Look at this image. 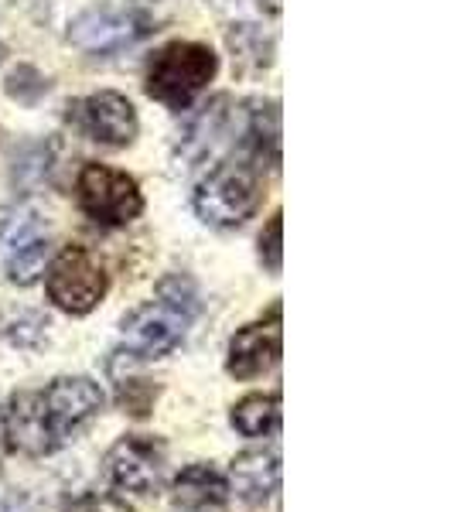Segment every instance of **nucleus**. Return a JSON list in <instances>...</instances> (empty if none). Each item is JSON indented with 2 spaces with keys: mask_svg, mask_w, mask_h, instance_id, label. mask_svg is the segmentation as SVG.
I'll return each instance as SVG.
<instances>
[{
  "mask_svg": "<svg viewBox=\"0 0 454 512\" xmlns=\"http://www.w3.org/2000/svg\"><path fill=\"white\" fill-rule=\"evenodd\" d=\"M103 403V386L89 376H59L41 390L14 393L0 414L7 448L28 458L62 451L99 417Z\"/></svg>",
  "mask_w": 454,
  "mask_h": 512,
  "instance_id": "obj_1",
  "label": "nucleus"
},
{
  "mask_svg": "<svg viewBox=\"0 0 454 512\" xmlns=\"http://www.w3.org/2000/svg\"><path fill=\"white\" fill-rule=\"evenodd\" d=\"M202 301L188 277L171 274L158 284V291L147 304H140L137 311H130L120 325V345L113 352L110 366H137V362H154L164 359L185 342L188 328L195 325Z\"/></svg>",
  "mask_w": 454,
  "mask_h": 512,
  "instance_id": "obj_2",
  "label": "nucleus"
},
{
  "mask_svg": "<svg viewBox=\"0 0 454 512\" xmlns=\"http://www.w3.org/2000/svg\"><path fill=\"white\" fill-rule=\"evenodd\" d=\"M219 55L202 41H171L158 48L147 62V96L164 103L168 110H188L192 99L216 79Z\"/></svg>",
  "mask_w": 454,
  "mask_h": 512,
  "instance_id": "obj_3",
  "label": "nucleus"
},
{
  "mask_svg": "<svg viewBox=\"0 0 454 512\" xmlns=\"http://www.w3.org/2000/svg\"><path fill=\"white\" fill-rule=\"evenodd\" d=\"M195 212L205 226L236 229L263 205V178L250 161H222L195 188Z\"/></svg>",
  "mask_w": 454,
  "mask_h": 512,
  "instance_id": "obj_4",
  "label": "nucleus"
},
{
  "mask_svg": "<svg viewBox=\"0 0 454 512\" xmlns=\"http://www.w3.org/2000/svg\"><path fill=\"white\" fill-rule=\"evenodd\" d=\"M45 291L55 308L79 318L99 308V301L110 291V274H106V267L86 250V246L69 243V246H62V253L55 256L52 267H48Z\"/></svg>",
  "mask_w": 454,
  "mask_h": 512,
  "instance_id": "obj_5",
  "label": "nucleus"
},
{
  "mask_svg": "<svg viewBox=\"0 0 454 512\" xmlns=\"http://www.w3.org/2000/svg\"><path fill=\"white\" fill-rule=\"evenodd\" d=\"M79 205L99 226H127L144 212L137 181L127 171L106 168V164H86L76 181Z\"/></svg>",
  "mask_w": 454,
  "mask_h": 512,
  "instance_id": "obj_6",
  "label": "nucleus"
},
{
  "mask_svg": "<svg viewBox=\"0 0 454 512\" xmlns=\"http://www.w3.org/2000/svg\"><path fill=\"white\" fill-rule=\"evenodd\" d=\"M154 18L140 7H117V4H103L93 11L79 14L69 28V41L76 48L89 55H113L123 48L137 45L147 35H154Z\"/></svg>",
  "mask_w": 454,
  "mask_h": 512,
  "instance_id": "obj_7",
  "label": "nucleus"
},
{
  "mask_svg": "<svg viewBox=\"0 0 454 512\" xmlns=\"http://www.w3.org/2000/svg\"><path fill=\"white\" fill-rule=\"evenodd\" d=\"M52 233L35 209H18L0 226V277L14 287H31L45 270Z\"/></svg>",
  "mask_w": 454,
  "mask_h": 512,
  "instance_id": "obj_8",
  "label": "nucleus"
},
{
  "mask_svg": "<svg viewBox=\"0 0 454 512\" xmlns=\"http://www.w3.org/2000/svg\"><path fill=\"white\" fill-rule=\"evenodd\" d=\"M164 458H168V448H164L161 437L127 434L106 451L103 472L117 489L147 495V492L158 489L161 472H164Z\"/></svg>",
  "mask_w": 454,
  "mask_h": 512,
  "instance_id": "obj_9",
  "label": "nucleus"
},
{
  "mask_svg": "<svg viewBox=\"0 0 454 512\" xmlns=\"http://www.w3.org/2000/svg\"><path fill=\"white\" fill-rule=\"evenodd\" d=\"M69 123L79 130L82 137L96 140L103 147H127L137 137V110L130 106L127 96L120 93H93L86 99L69 103Z\"/></svg>",
  "mask_w": 454,
  "mask_h": 512,
  "instance_id": "obj_10",
  "label": "nucleus"
},
{
  "mask_svg": "<svg viewBox=\"0 0 454 512\" xmlns=\"http://www.w3.org/2000/svg\"><path fill=\"white\" fill-rule=\"evenodd\" d=\"M280 349H284V332H280V304H274L267 318L239 328L229 338L226 373L233 379H257L277 366Z\"/></svg>",
  "mask_w": 454,
  "mask_h": 512,
  "instance_id": "obj_11",
  "label": "nucleus"
},
{
  "mask_svg": "<svg viewBox=\"0 0 454 512\" xmlns=\"http://www.w3.org/2000/svg\"><path fill=\"white\" fill-rule=\"evenodd\" d=\"M229 492H236L246 506L260 509L280 489V454L274 448H253L236 454L233 468H229Z\"/></svg>",
  "mask_w": 454,
  "mask_h": 512,
  "instance_id": "obj_12",
  "label": "nucleus"
},
{
  "mask_svg": "<svg viewBox=\"0 0 454 512\" xmlns=\"http://www.w3.org/2000/svg\"><path fill=\"white\" fill-rule=\"evenodd\" d=\"M171 502L185 512L222 509L229 502V478L216 465L195 461V465L181 468L175 475V482H171Z\"/></svg>",
  "mask_w": 454,
  "mask_h": 512,
  "instance_id": "obj_13",
  "label": "nucleus"
},
{
  "mask_svg": "<svg viewBox=\"0 0 454 512\" xmlns=\"http://www.w3.org/2000/svg\"><path fill=\"white\" fill-rule=\"evenodd\" d=\"M243 147L250 151L253 161H267L270 168L280 164V110L277 103H250L243 123Z\"/></svg>",
  "mask_w": 454,
  "mask_h": 512,
  "instance_id": "obj_14",
  "label": "nucleus"
},
{
  "mask_svg": "<svg viewBox=\"0 0 454 512\" xmlns=\"http://www.w3.org/2000/svg\"><path fill=\"white\" fill-rule=\"evenodd\" d=\"M233 427L243 437H270L280 431V393H250L233 407Z\"/></svg>",
  "mask_w": 454,
  "mask_h": 512,
  "instance_id": "obj_15",
  "label": "nucleus"
},
{
  "mask_svg": "<svg viewBox=\"0 0 454 512\" xmlns=\"http://www.w3.org/2000/svg\"><path fill=\"white\" fill-rule=\"evenodd\" d=\"M229 99L219 96L212 99L209 106H202V113L192 117L188 123V134L181 137L178 151L185 154V158H202V154H209L212 147H216V140L226 134V123H229Z\"/></svg>",
  "mask_w": 454,
  "mask_h": 512,
  "instance_id": "obj_16",
  "label": "nucleus"
},
{
  "mask_svg": "<svg viewBox=\"0 0 454 512\" xmlns=\"http://www.w3.org/2000/svg\"><path fill=\"white\" fill-rule=\"evenodd\" d=\"M229 48H233V59H239L243 69H263V65H270V55H274V41L263 38V31L253 28V24H233Z\"/></svg>",
  "mask_w": 454,
  "mask_h": 512,
  "instance_id": "obj_17",
  "label": "nucleus"
},
{
  "mask_svg": "<svg viewBox=\"0 0 454 512\" xmlns=\"http://www.w3.org/2000/svg\"><path fill=\"white\" fill-rule=\"evenodd\" d=\"M117 400L123 407V414L130 417H147L154 410V400H158V386L147 383V379H120Z\"/></svg>",
  "mask_w": 454,
  "mask_h": 512,
  "instance_id": "obj_18",
  "label": "nucleus"
},
{
  "mask_svg": "<svg viewBox=\"0 0 454 512\" xmlns=\"http://www.w3.org/2000/svg\"><path fill=\"white\" fill-rule=\"evenodd\" d=\"M280 233H284V212H274V219L267 222V229L260 236V260L270 274H280V263H284V239H280Z\"/></svg>",
  "mask_w": 454,
  "mask_h": 512,
  "instance_id": "obj_19",
  "label": "nucleus"
},
{
  "mask_svg": "<svg viewBox=\"0 0 454 512\" xmlns=\"http://www.w3.org/2000/svg\"><path fill=\"white\" fill-rule=\"evenodd\" d=\"M62 512H134V506H130L127 499H120V495L89 492V495H79V499H72Z\"/></svg>",
  "mask_w": 454,
  "mask_h": 512,
  "instance_id": "obj_20",
  "label": "nucleus"
},
{
  "mask_svg": "<svg viewBox=\"0 0 454 512\" xmlns=\"http://www.w3.org/2000/svg\"><path fill=\"white\" fill-rule=\"evenodd\" d=\"M257 4H260L267 14H280V0H257Z\"/></svg>",
  "mask_w": 454,
  "mask_h": 512,
  "instance_id": "obj_21",
  "label": "nucleus"
},
{
  "mask_svg": "<svg viewBox=\"0 0 454 512\" xmlns=\"http://www.w3.org/2000/svg\"><path fill=\"white\" fill-rule=\"evenodd\" d=\"M0 59H4V45H0Z\"/></svg>",
  "mask_w": 454,
  "mask_h": 512,
  "instance_id": "obj_22",
  "label": "nucleus"
},
{
  "mask_svg": "<svg viewBox=\"0 0 454 512\" xmlns=\"http://www.w3.org/2000/svg\"><path fill=\"white\" fill-rule=\"evenodd\" d=\"M0 512H4V509H0Z\"/></svg>",
  "mask_w": 454,
  "mask_h": 512,
  "instance_id": "obj_23",
  "label": "nucleus"
}]
</instances>
